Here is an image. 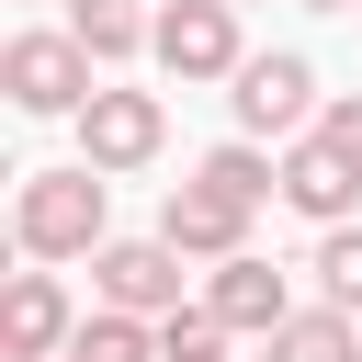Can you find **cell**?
<instances>
[{"instance_id":"5bb4252c","label":"cell","mask_w":362,"mask_h":362,"mask_svg":"<svg viewBox=\"0 0 362 362\" xmlns=\"http://www.w3.org/2000/svg\"><path fill=\"white\" fill-rule=\"evenodd\" d=\"M68 362H158V317H124V305H90Z\"/></svg>"},{"instance_id":"2e32d148","label":"cell","mask_w":362,"mask_h":362,"mask_svg":"<svg viewBox=\"0 0 362 362\" xmlns=\"http://www.w3.org/2000/svg\"><path fill=\"white\" fill-rule=\"evenodd\" d=\"M317 294L362 317V215L351 226H317Z\"/></svg>"},{"instance_id":"e0dca14e","label":"cell","mask_w":362,"mask_h":362,"mask_svg":"<svg viewBox=\"0 0 362 362\" xmlns=\"http://www.w3.org/2000/svg\"><path fill=\"white\" fill-rule=\"evenodd\" d=\"M317 136H328V147H339V158L362 170V90H328V113H317Z\"/></svg>"},{"instance_id":"44dd1931","label":"cell","mask_w":362,"mask_h":362,"mask_svg":"<svg viewBox=\"0 0 362 362\" xmlns=\"http://www.w3.org/2000/svg\"><path fill=\"white\" fill-rule=\"evenodd\" d=\"M351 362H362V351H351Z\"/></svg>"},{"instance_id":"277c9868","label":"cell","mask_w":362,"mask_h":362,"mask_svg":"<svg viewBox=\"0 0 362 362\" xmlns=\"http://www.w3.org/2000/svg\"><path fill=\"white\" fill-rule=\"evenodd\" d=\"M68 124H79V158H90V170H113V181H124V170H147V158L170 147V102H158V90H124V79H102Z\"/></svg>"},{"instance_id":"30bf717a","label":"cell","mask_w":362,"mask_h":362,"mask_svg":"<svg viewBox=\"0 0 362 362\" xmlns=\"http://www.w3.org/2000/svg\"><path fill=\"white\" fill-rule=\"evenodd\" d=\"M283 204H294L305 226H351V215H362V170H351L328 136H294V147H283Z\"/></svg>"},{"instance_id":"5b68a950","label":"cell","mask_w":362,"mask_h":362,"mask_svg":"<svg viewBox=\"0 0 362 362\" xmlns=\"http://www.w3.org/2000/svg\"><path fill=\"white\" fill-rule=\"evenodd\" d=\"M147 57H158L181 90L238 79V68H249V45H238V0H170V11H158V34H147Z\"/></svg>"},{"instance_id":"ffe728a7","label":"cell","mask_w":362,"mask_h":362,"mask_svg":"<svg viewBox=\"0 0 362 362\" xmlns=\"http://www.w3.org/2000/svg\"><path fill=\"white\" fill-rule=\"evenodd\" d=\"M57 362H68V351H57Z\"/></svg>"},{"instance_id":"7c38bea8","label":"cell","mask_w":362,"mask_h":362,"mask_svg":"<svg viewBox=\"0 0 362 362\" xmlns=\"http://www.w3.org/2000/svg\"><path fill=\"white\" fill-rule=\"evenodd\" d=\"M192 181H215V192H226V204H249V215H260V204H283V158H272L260 136L204 147V158H192Z\"/></svg>"},{"instance_id":"8fae6325","label":"cell","mask_w":362,"mask_h":362,"mask_svg":"<svg viewBox=\"0 0 362 362\" xmlns=\"http://www.w3.org/2000/svg\"><path fill=\"white\" fill-rule=\"evenodd\" d=\"M351 351H362V317H351V305H328V294H317V305H294V317L260 339V362H351Z\"/></svg>"},{"instance_id":"ba28073f","label":"cell","mask_w":362,"mask_h":362,"mask_svg":"<svg viewBox=\"0 0 362 362\" xmlns=\"http://www.w3.org/2000/svg\"><path fill=\"white\" fill-rule=\"evenodd\" d=\"M158 238H170L181 260H238V249H249V204H226L215 181H170V192H158Z\"/></svg>"},{"instance_id":"7a4b0ae2","label":"cell","mask_w":362,"mask_h":362,"mask_svg":"<svg viewBox=\"0 0 362 362\" xmlns=\"http://www.w3.org/2000/svg\"><path fill=\"white\" fill-rule=\"evenodd\" d=\"M0 90H11V113H79V102L102 90V57H90L68 23H23V34L0 45Z\"/></svg>"},{"instance_id":"3957f363","label":"cell","mask_w":362,"mask_h":362,"mask_svg":"<svg viewBox=\"0 0 362 362\" xmlns=\"http://www.w3.org/2000/svg\"><path fill=\"white\" fill-rule=\"evenodd\" d=\"M226 113H238V136H260V147H294V136H317V57H294V45H260L238 79H226Z\"/></svg>"},{"instance_id":"9a60e30c","label":"cell","mask_w":362,"mask_h":362,"mask_svg":"<svg viewBox=\"0 0 362 362\" xmlns=\"http://www.w3.org/2000/svg\"><path fill=\"white\" fill-rule=\"evenodd\" d=\"M226 339H238V328H226L204 294H192L181 317H158V362H226Z\"/></svg>"},{"instance_id":"ac0fdd59","label":"cell","mask_w":362,"mask_h":362,"mask_svg":"<svg viewBox=\"0 0 362 362\" xmlns=\"http://www.w3.org/2000/svg\"><path fill=\"white\" fill-rule=\"evenodd\" d=\"M305 11H362V0H305Z\"/></svg>"},{"instance_id":"d6986e66","label":"cell","mask_w":362,"mask_h":362,"mask_svg":"<svg viewBox=\"0 0 362 362\" xmlns=\"http://www.w3.org/2000/svg\"><path fill=\"white\" fill-rule=\"evenodd\" d=\"M238 11H249V0H238Z\"/></svg>"},{"instance_id":"9c48e42d","label":"cell","mask_w":362,"mask_h":362,"mask_svg":"<svg viewBox=\"0 0 362 362\" xmlns=\"http://www.w3.org/2000/svg\"><path fill=\"white\" fill-rule=\"evenodd\" d=\"M204 305H215L238 339H272V328L294 317V283H283L260 249H238V260H215V272H204Z\"/></svg>"},{"instance_id":"6da1fadb","label":"cell","mask_w":362,"mask_h":362,"mask_svg":"<svg viewBox=\"0 0 362 362\" xmlns=\"http://www.w3.org/2000/svg\"><path fill=\"white\" fill-rule=\"evenodd\" d=\"M113 238V170L68 158V170H23L11 192V249L23 260H90Z\"/></svg>"},{"instance_id":"7402d4cb","label":"cell","mask_w":362,"mask_h":362,"mask_svg":"<svg viewBox=\"0 0 362 362\" xmlns=\"http://www.w3.org/2000/svg\"><path fill=\"white\" fill-rule=\"evenodd\" d=\"M351 23H362V11H351Z\"/></svg>"},{"instance_id":"52a82bcc","label":"cell","mask_w":362,"mask_h":362,"mask_svg":"<svg viewBox=\"0 0 362 362\" xmlns=\"http://www.w3.org/2000/svg\"><path fill=\"white\" fill-rule=\"evenodd\" d=\"M68 339H79V305H68L57 260L11 272V283H0V362H57Z\"/></svg>"},{"instance_id":"4fadbf2b","label":"cell","mask_w":362,"mask_h":362,"mask_svg":"<svg viewBox=\"0 0 362 362\" xmlns=\"http://www.w3.org/2000/svg\"><path fill=\"white\" fill-rule=\"evenodd\" d=\"M68 34H79L102 68H124V57H147L158 11H147V0H68Z\"/></svg>"},{"instance_id":"8992f818","label":"cell","mask_w":362,"mask_h":362,"mask_svg":"<svg viewBox=\"0 0 362 362\" xmlns=\"http://www.w3.org/2000/svg\"><path fill=\"white\" fill-rule=\"evenodd\" d=\"M90 294L124 317H181V249L170 238H102L90 249Z\"/></svg>"}]
</instances>
